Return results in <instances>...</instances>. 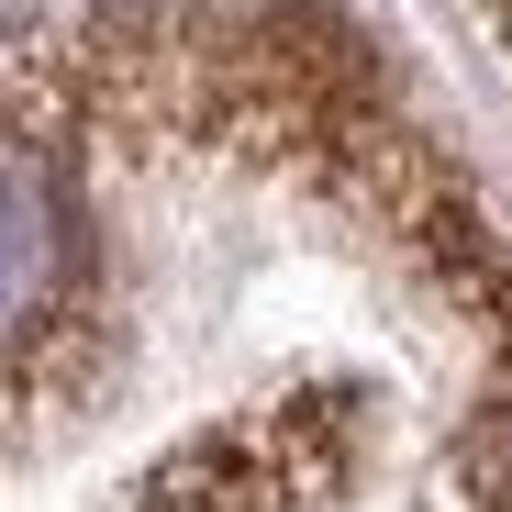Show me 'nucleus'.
<instances>
[{
    "instance_id": "2",
    "label": "nucleus",
    "mask_w": 512,
    "mask_h": 512,
    "mask_svg": "<svg viewBox=\"0 0 512 512\" xmlns=\"http://www.w3.org/2000/svg\"><path fill=\"white\" fill-rule=\"evenodd\" d=\"M67 268H78V223L56 190V156L0 123V368L45 334V312L67 301Z\"/></svg>"
},
{
    "instance_id": "1",
    "label": "nucleus",
    "mask_w": 512,
    "mask_h": 512,
    "mask_svg": "<svg viewBox=\"0 0 512 512\" xmlns=\"http://www.w3.org/2000/svg\"><path fill=\"white\" fill-rule=\"evenodd\" d=\"M312 412L323 401H290V412H256V423L179 446L145 479V512H312L346 479V423H312Z\"/></svg>"
}]
</instances>
